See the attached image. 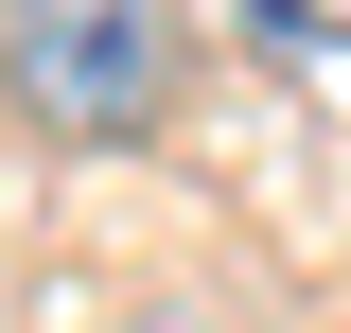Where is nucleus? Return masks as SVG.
<instances>
[{
  "mask_svg": "<svg viewBox=\"0 0 351 333\" xmlns=\"http://www.w3.org/2000/svg\"><path fill=\"white\" fill-rule=\"evenodd\" d=\"M176 88H193L176 0H0V106L36 140H158Z\"/></svg>",
  "mask_w": 351,
  "mask_h": 333,
  "instance_id": "1",
  "label": "nucleus"
},
{
  "mask_svg": "<svg viewBox=\"0 0 351 333\" xmlns=\"http://www.w3.org/2000/svg\"><path fill=\"white\" fill-rule=\"evenodd\" d=\"M263 53H351V0H228Z\"/></svg>",
  "mask_w": 351,
  "mask_h": 333,
  "instance_id": "2",
  "label": "nucleus"
},
{
  "mask_svg": "<svg viewBox=\"0 0 351 333\" xmlns=\"http://www.w3.org/2000/svg\"><path fill=\"white\" fill-rule=\"evenodd\" d=\"M141 333H193V316H141Z\"/></svg>",
  "mask_w": 351,
  "mask_h": 333,
  "instance_id": "3",
  "label": "nucleus"
}]
</instances>
